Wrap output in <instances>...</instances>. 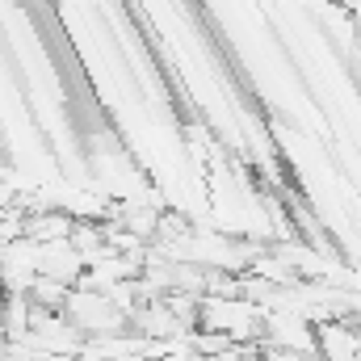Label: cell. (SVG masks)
Masks as SVG:
<instances>
[{
  "mask_svg": "<svg viewBox=\"0 0 361 361\" xmlns=\"http://www.w3.org/2000/svg\"><path fill=\"white\" fill-rule=\"evenodd\" d=\"M315 357L319 361H361V328L349 319L315 324Z\"/></svg>",
  "mask_w": 361,
  "mask_h": 361,
  "instance_id": "1",
  "label": "cell"
}]
</instances>
